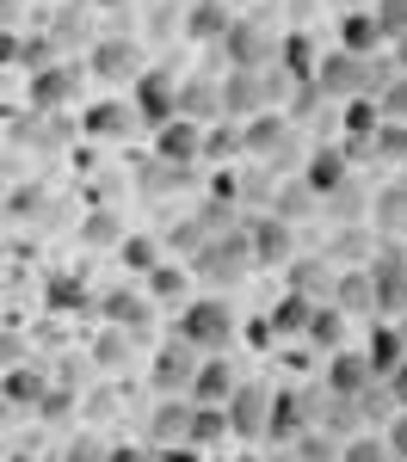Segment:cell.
I'll return each mask as SVG.
<instances>
[{"label": "cell", "mask_w": 407, "mask_h": 462, "mask_svg": "<svg viewBox=\"0 0 407 462\" xmlns=\"http://www.w3.org/2000/svg\"><path fill=\"white\" fill-rule=\"evenodd\" d=\"M309 339H315V346H339V339H346V315H339L333 302H321L315 320H309Z\"/></svg>", "instance_id": "cell-25"}, {"label": "cell", "mask_w": 407, "mask_h": 462, "mask_svg": "<svg viewBox=\"0 0 407 462\" xmlns=\"http://www.w3.org/2000/svg\"><path fill=\"white\" fill-rule=\"evenodd\" d=\"M241 462H254V457H241Z\"/></svg>", "instance_id": "cell-40"}, {"label": "cell", "mask_w": 407, "mask_h": 462, "mask_svg": "<svg viewBox=\"0 0 407 462\" xmlns=\"http://www.w3.org/2000/svg\"><path fill=\"white\" fill-rule=\"evenodd\" d=\"M148 284H154V296H185V272H173V265H161V272H148Z\"/></svg>", "instance_id": "cell-31"}, {"label": "cell", "mask_w": 407, "mask_h": 462, "mask_svg": "<svg viewBox=\"0 0 407 462\" xmlns=\"http://www.w3.org/2000/svg\"><path fill=\"white\" fill-rule=\"evenodd\" d=\"M383 124H407V80H383Z\"/></svg>", "instance_id": "cell-28"}, {"label": "cell", "mask_w": 407, "mask_h": 462, "mask_svg": "<svg viewBox=\"0 0 407 462\" xmlns=\"http://www.w3.org/2000/svg\"><path fill=\"white\" fill-rule=\"evenodd\" d=\"M106 315H111V327H124V333H130V327H143V320H148V302H143V296H130V290H111V296H106Z\"/></svg>", "instance_id": "cell-23"}, {"label": "cell", "mask_w": 407, "mask_h": 462, "mask_svg": "<svg viewBox=\"0 0 407 462\" xmlns=\"http://www.w3.org/2000/svg\"><path fill=\"white\" fill-rule=\"evenodd\" d=\"M389 389H395V394H402V401H407V364H402V370H395V376H389Z\"/></svg>", "instance_id": "cell-36"}, {"label": "cell", "mask_w": 407, "mask_h": 462, "mask_svg": "<svg viewBox=\"0 0 407 462\" xmlns=\"http://www.w3.org/2000/svg\"><path fill=\"white\" fill-rule=\"evenodd\" d=\"M222 106H228V111H254V117H259V80H254V69H235L228 80H222Z\"/></svg>", "instance_id": "cell-18"}, {"label": "cell", "mask_w": 407, "mask_h": 462, "mask_svg": "<svg viewBox=\"0 0 407 462\" xmlns=\"http://www.w3.org/2000/svg\"><path fill=\"white\" fill-rule=\"evenodd\" d=\"M173 339L198 346V352H222V346L235 339V309H228L222 296H198V302H185V309H180Z\"/></svg>", "instance_id": "cell-1"}, {"label": "cell", "mask_w": 407, "mask_h": 462, "mask_svg": "<svg viewBox=\"0 0 407 462\" xmlns=\"http://www.w3.org/2000/svg\"><path fill=\"white\" fill-rule=\"evenodd\" d=\"M284 136H291V130H284L278 117H254V130H247V148H265V154H272V148H284Z\"/></svg>", "instance_id": "cell-27"}, {"label": "cell", "mask_w": 407, "mask_h": 462, "mask_svg": "<svg viewBox=\"0 0 407 462\" xmlns=\"http://www.w3.org/2000/svg\"><path fill=\"white\" fill-rule=\"evenodd\" d=\"M389 450L407 462V413H395V420H389Z\"/></svg>", "instance_id": "cell-34"}, {"label": "cell", "mask_w": 407, "mask_h": 462, "mask_svg": "<svg viewBox=\"0 0 407 462\" xmlns=\"http://www.w3.org/2000/svg\"><path fill=\"white\" fill-rule=\"evenodd\" d=\"M235 389H241L235 364H222V357H204V370H198V389H191V401H198V407H228V401H235Z\"/></svg>", "instance_id": "cell-10"}, {"label": "cell", "mask_w": 407, "mask_h": 462, "mask_svg": "<svg viewBox=\"0 0 407 462\" xmlns=\"http://www.w3.org/2000/svg\"><path fill=\"white\" fill-rule=\"evenodd\" d=\"M370 383H376L370 357H358V352H333V364H328V389L339 394V401H365Z\"/></svg>", "instance_id": "cell-8"}, {"label": "cell", "mask_w": 407, "mask_h": 462, "mask_svg": "<svg viewBox=\"0 0 407 462\" xmlns=\"http://www.w3.org/2000/svg\"><path fill=\"white\" fill-rule=\"evenodd\" d=\"M370 370H376V376H395V370H402L407 357H402V333H383V327H376V339H370Z\"/></svg>", "instance_id": "cell-22"}, {"label": "cell", "mask_w": 407, "mask_h": 462, "mask_svg": "<svg viewBox=\"0 0 407 462\" xmlns=\"http://www.w3.org/2000/svg\"><path fill=\"white\" fill-rule=\"evenodd\" d=\"M198 357H204V352H198V346H185V339L161 346L154 364H148V383H154L161 394H191V389H198V370H204Z\"/></svg>", "instance_id": "cell-3"}, {"label": "cell", "mask_w": 407, "mask_h": 462, "mask_svg": "<svg viewBox=\"0 0 407 462\" xmlns=\"http://www.w3.org/2000/svg\"><path fill=\"white\" fill-rule=\"evenodd\" d=\"M272 407H278V394L265 389V383H241L235 401H228V426H235V438H259V431H272Z\"/></svg>", "instance_id": "cell-4"}, {"label": "cell", "mask_w": 407, "mask_h": 462, "mask_svg": "<svg viewBox=\"0 0 407 462\" xmlns=\"http://www.w3.org/2000/svg\"><path fill=\"white\" fill-rule=\"evenodd\" d=\"M247 259H254V241H217V247L198 253V272L204 278H241Z\"/></svg>", "instance_id": "cell-11"}, {"label": "cell", "mask_w": 407, "mask_h": 462, "mask_svg": "<svg viewBox=\"0 0 407 462\" xmlns=\"http://www.w3.org/2000/svg\"><path fill=\"white\" fill-rule=\"evenodd\" d=\"M389 74L370 69V56H352V50H333L321 62V93H339V99H365L370 87H383Z\"/></svg>", "instance_id": "cell-2"}, {"label": "cell", "mask_w": 407, "mask_h": 462, "mask_svg": "<svg viewBox=\"0 0 407 462\" xmlns=\"http://www.w3.org/2000/svg\"><path fill=\"white\" fill-rule=\"evenodd\" d=\"M339 179H346V154L339 148H321L309 161V191H339Z\"/></svg>", "instance_id": "cell-20"}, {"label": "cell", "mask_w": 407, "mask_h": 462, "mask_svg": "<svg viewBox=\"0 0 407 462\" xmlns=\"http://www.w3.org/2000/svg\"><path fill=\"white\" fill-rule=\"evenodd\" d=\"M247 241H254V265H291V222L284 216H259Z\"/></svg>", "instance_id": "cell-9"}, {"label": "cell", "mask_w": 407, "mask_h": 462, "mask_svg": "<svg viewBox=\"0 0 407 462\" xmlns=\"http://www.w3.org/2000/svg\"><path fill=\"white\" fill-rule=\"evenodd\" d=\"M309 320H315V302H309L302 290H291V296L272 309V333H309Z\"/></svg>", "instance_id": "cell-16"}, {"label": "cell", "mask_w": 407, "mask_h": 462, "mask_svg": "<svg viewBox=\"0 0 407 462\" xmlns=\"http://www.w3.org/2000/svg\"><path fill=\"white\" fill-rule=\"evenodd\" d=\"M80 124H87V136H124V130H130V106H87V117H80Z\"/></svg>", "instance_id": "cell-19"}, {"label": "cell", "mask_w": 407, "mask_h": 462, "mask_svg": "<svg viewBox=\"0 0 407 462\" xmlns=\"http://www.w3.org/2000/svg\"><path fill=\"white\" fill-rule=\"evenodd\" d=\"M339 462H402V457L389 450V438H352V444L339 450Z\"/></svg>", "instance_id": "cell-26"}, {"label": "cell", "mask_w": 407, "mask_h": 462, "mask_svg": "<svg viewBox=\"0 0 407 462\" xmlns=\"http://www.w3.org/2000/svg\"><path fill=\"white\" fill-rule=\"evenodd\" d=\"M370 290H376V309L383 315H402L407 309V253H389L370 265Z\"/></svg>", "instance_id": "cell-7"}, {"label": "cell", "mask_w": 407, "mask_h": 462, "mask_svg": "<svg viewBox=\"0 0 407 462\" xmlns=\"http://www.w3.org/2000/svg\"><path fill=\"white\" fill-rule=\"evenodd\" d=\"M376 25L383 37H407V0H376Z\"/></svg>", "instance_id": "cell-29"}, {"label": "cell", "mask_w": 407, "mask_h": 462, "mask_svg": "<svg viewBox=\"0 0 407 462\" xmlns=\"http://www.w3.org/2000/svg\"><path fill=\"white\" fill-rule=\"evenodd\" d=\"M376 228H383V235H402V228H407V179H402V185H389V191L376 198Z\"/></svg>", "instance_id": "cell-21"}, {"label": "cell", "mask_w": 407, "mask_h": 462, "mask_svg": "<svg viewBox=\"0 0 407 462\" xmlns=\"http://www.w3.org/2000/svg\"><path fill=\"white\" fill-rule=\"evenodd\" d=\"M296 394H278V407H272V438H296Z\"/></svg>", "instance_id": "cell-30"}, {"label": "cell", "mask_w": 407, "mask_h": 462, "mask_svg": "<svg viewBox=\"0 0 407 462\" xmlns=\"http://www.w3.org/2000/svg\"><path fill=\"white\" fill-rule=\"evenodd\" d=\"M383 43V25H376V13H346V25H339V50H352V56H370Z\"/></svg>", "instance_id": "cell-14"}, {"label": "cell", "mask_w": 407, "mask_h": 462, "mask_svg": "<svg viewBox=\"0 0 407 462\" xmlns=\"http://www.w3.org/2000/svg\"><path fill=\"white\" fill-rule=\"evenodd\" d=\"M6 401H13V407H37V401H43V370L13 364V376H6Z\"/></svg>", "instance_id": "cell-24"}, {"label": "cell", "mask_w": 407, "mask_h": 462, "mask_svg": "<svg viewBox=\"0 0 407 462\" xmlns=\"http://www.w3.org/2000/svg\"><path fill=\"white\" fill-rule=\"evenodd\" d=\"M74 87H80V69H37L32 74L37 106H62V99H74Z\"/></svg>", "instance_id": "cell-13"}, {"label": "cell", "mask_w": 407, "mask_h": 462, "mask_svg": "<svg viewBox=\"0 0 407 462\" xmlns=\"http://www.w3.org/2000/svg\"><path fill=\"white\" fill-rule=\"evenodd\" d=\"M136 117L143 124H154V130H167V124H180V93H173V80L167 74H143L136 80Z\"/></svg>", "instance_id": "cell-5"}, {"label": "cell", "mask_w": 407, "mask_h": 462, "mask_svg": "<svg viewBox=\"0 0 407 462\" xmlns=\"http://www.w3.org/2000/svg\"><path fill=\"white\" fill-rule=\"evenodd\" d=\"M99 6H117V0H99Z\"/></svg>", "instance_id": "cell-38"}, {"label": "cell", "mask_w": 407, "mask_h": 462, "mask_svg": "<svg viewBox=\"0 0 407 462\" xmlns=\"http://www.w3.org/2000/svg\"><path fill=\"white\" fill-rule=\"evenodd\" d=\"M93 352H99V357H106V364H111V357H124V352H130V339H124V333H106V339H99Z\"/></svg>", "instance_id": "cell-35"}, {"label": "cell", "mask_w": 407, "mask_h": 462, "mask_svg": "<svg viewBox=\"0 0 407 462\" xmlns=\"http://www.w3.org/2000/svg\"><path fill=\"white\" fill-rule=\"evenodd\" d=\"M198 154H204V143H198V124H191V117H180V124L161 130V161H167V167H185V161H198Z\"/></svg>", "instance_id": "cell-12"}, {"label": "cell", "mask_w": 407, "mask_h": 462, "mask_svg": "<svg viewBox=\"0 0 407 462\" xmlns=\"http://www.w3.org/2000/svg\"><path fill=\"white\" fill-rule=\"evenodd\" d=\"M180 111L191 117V124H204V117H222V93L217 87H204V80H191V87H180Z\"/></svg>", "instance_id": "cell-17"}, {"label": "cell", "mask_w": 407, "mask_h": 462, "mask_svg": "<svg viewBox=\"0 0 407 462\" xmlns=\"http://www.w3.org/2000/svg\"><path fill=\"white\" fill-rule=\"evenodd\" d=\"M124 259H130L136 272H161V265H154V241H124Z\"/></svg>", "instance_id": "cell-32"}, {"label": "cell", "mask_w": 407, "mask_h": 462, "mask_svg": "<svg viewBox=\"0 0 407 462\" xmlns=\"http://www.w3.org/2000/svg\"><path fill=\"white\" fill-rule=\"evenodd\" d=\"M87 74H99V80H143V50L130 43V37H106V43H93V56H87Z\"/></svg>", "instance_id": "cell-6"}, {"label": "cell", "mask_w": 407, "mask_h": 462, "mask_svg": "<svg viewBox=\"0 0 407 462\" xmlns=\"http://www.w3.org/2000/svg\"><path fill=\"white\" fill-rule=\"evenodd\" d=\"M69 462H111V450L93 444V438H80V444H69Z\"/></svg>", "instance_id": "cell-33"}, {"label": "cell", "mask_w": 407, "mask_h": 462, "mask_svg": "<svg viewBox=\"0 0 407 462\" xmlns=\"http://www.w3.org/2000/svg\"><path fill=\"white\" fill-rule=\"evenodd\" d=\"M111 462H148L143 450H111Z\"/></svg>", "instance_id": "cell-37"}, {"label": "cell", "mask_w": 407, "mask_h": 462, "mask_svg": "<svg viewBox=\"0 0 407 462\" xmlns=\"http://www.w3.org/2000/svg\"><path fill=\"white\" fill-rule=\"evenodd\" d=\"M402 56H407V37H402Z\"/></svg>", "instance_id": "cell-39"}, {"label": "cell", "mask_w": 407, "mask_h": 462, "mask_svg": "<svg viewBox=\"0 0 407 462\" xmlns=\"http://www.w3.org/2000/svg\"><path fill=\"white\" fill-rule=\"evenodd\" d=\"M228 32H235V19L222 13V0H198L191 19H185V37H198V43L204 37H228Z\"/></svg>", "instance_id": "cell-15"}]
</instances>
